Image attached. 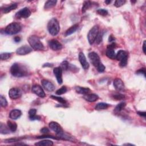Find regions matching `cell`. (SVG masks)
I'll return each mask as SVG.
<instances>
[{"label":"cell","instance_id":"cb8c5ba5","mask_svg":"<svg viewBox=\"0 0 146 146\" xmlns=\"http://www.w3.org/2000/svg\"><path fill=\"white\" fill-rule=\"evenodd\" d=\"M110 106V105L107 104L106 103H103V102H101V103H99L97 104L95 107V109L96 110H98V111H99V110H106L107 108Z\"/></svg>","mask_w":146,"mask_h":146},{"label":"cell","instance_id":"9a60e30c","mask_svg":"<svg viewBox=\"0 0 146 146\" xmlns=\"http://www.w3.org/2000/svg\"><path fill=\"white\" fill-rule=\"evenodd\" d=\"M79 61L80 62L82 67L84 70H87L89 68V63L86 60V58L84 55V53L80 52L79 54Z\"/></svg>","mask_w":146,"mask_h":146},{"label":"cell","instance_id":"1f68e13d","mask_svg":"<svg viewBox=\"0 0 146 146\" xmlns=\"http://www.w3.org/2000/svg\"><path fill=\"white\" fill-rule=\"evenodd\" d=\"M11 56H12L11 53H3L0 54V58H1V60L2 61L7 60H8L9 58H11Z\"/></svg>","mask_w":146,"mask_h":146},{"label":"cell","instance_id":"f1b7e54d","mask_svg":"<svg viewBox=\"0 0 146 146\" xmlns=\"http://www.w3.org/2000/svg\"><path fill=\"white\" fill-rule=\"evenodd\" d=\"M126 106V103L125 102H121L119 104H118L117 106L115 107L114 111L116 112H119L124 109V107Z\"/></svg>","mask_w":146,"mask_h":146},{"label":"cell","instance_id":"52a82bcc","mask_svg":"<svg viewBox=\"0 0 146 146\" xmlns=\"http://www.w3.org/2000/svg\"><path fill=\"white\" fill-rule=\"evenodd\" d=\"M99 28L98 25H95L92 27L89 31L87 35V39L90 45H93L95 41L97 35L99 33Z\"/></svg>","mask_w":146,"mask_h":146},{"label":"cell","instance_id":"d4e9b609","mask_svg":"<svg viewBox=\"0 0 146 146\" xmlns=\"http://www.w3.org/2000/svg\"><path fill=\"white\" fill-rule=\"evenodd\" d=\"M106 54L107 57L110 59H111V60H115V59H116V54H115L114 49L107 48Z\"/></svg>","mask_w":146,"mask_h":146},{"label":"cell","instance_id":"db71d44e","mask_svg":"<svg viewBox=\"0 0 146 146\" xmlns=\"http://www.w3.org/2000/svg\"><path fill=\"white\" fill-rule=\"evenodd\" d=\"M124 145H134V144H129V143H128V144H124Z\"/></svg>","mask_w":146,"mask_h":146},{"label":"cell","instance_id":"603a6c76","mask_svg":"<svg viewBox=\"0 0 146 146\" xmlns=\"http://www.w3.org/2000/svg\"><path fill=\"white\" fill-rule=\"evenodd\" d=\"M17 6L18 5L17 3L12 4L10 6L5 7V8H4V9H2V11H3L4 13H8L13 11V10L16 9L17 8Z\"/></svg>","mask_w":146,"mask_h":146},{"label":"cell","instance_id":"44dd1931","mask_svg":"<svg viewBox=\"0 0 146 146\" xmlns=\"http://www.w3.org/2000/svg\"><path fill=\"white\" fill-rule=\"evenodd\" d=\"M78 26H79L78 24H75V25H74L73 26L70 27V28H69V29H68L66 31L65 33V36L67 37V36H69V35H70L71 34H73V33H75L76 30H77Z\"/></svg>","mask_w":146,"mask_h":146},{"label":"cell","instance_id":"83f0119b","mask_svg":"<svg viewBox=\"0 0 146 146\" xmlns=\"http://www.w3.org/2000/svg\"><path fill=\"white\" fill-rule=\"evenodd\" d=\"M10 132V130L8 127H6V125H5L4 124L1 123L0 124V132L2 134H9Z\"/></svg>","mask_w":146,"mask_h":146},{"label":"cell","instance_id":"30bf717a","mask_svg":"<svg viewBox=\"0 0 146 146\" xmlns=\"http://www.w3.org/2000/svg\"><path fill=\"white\" fill-rule=\"evenodd\" d=\"M48 45L51 49L54 51L60 50L63 47L62 45L58 41L55 39L49 41L48 42Z\"/></svg>","mask_w":146,"mask_h":146},{"label":"cell","instance_id":"8992f818","mask_svg":"<svg viewBox=\"0 0 146 146\" xmlns=\"http://www.w3.org/2000/svg\"><path fill=\"white\" fill-rule=\"evenodd\" d=\"M128 57L129 54L128 52L124 50H120L116 54V60L120 61L119 65L120 67H125L127 65L128 62Z\"/></svg>","mask_w":146,"mask_h":146},{"label":"cell","instance_id":"d6a6232c","mask_svg":"<svg viewBox=\"0 0 146 146\" xmlns=\"http://www.w3.org/2000/svg\"><path fill=\"white\" fill-rule=\"evenodd\" d=\"M67 91V89L66 86H62V87L58 89V90L56 91V94L58 95H61L63 94H65Z\"/></svg>","mask_w":146,"mask_h":146},{"label":"cell","instance_id":"7c38bea8","mask_svg":"<svg viewBox=\"0 0 146 146\" xmlns=\"http://www.w3.org/2000/svg\"><path fill=\"white\" fill-rule=\"evenodd\" d=\"M32 52V48L29 47V46L24 45L17 48L16 53L19 55H25Z\"/></svg>","mask_w":146,"mask_h":146},{"label":"cell","instance_id":"bcb514c9","mask_svg":"<svg viewBox=\"0 0 146 146\" xmlns=\"http://www.w3.org/2000/svg\"><path fill=\"white\" fill-rule=\"evenodd\" d=\"M116 47V43H112L110 45L107 46V48H111V49H114V48Z\"/></svg>","mask_w":146,"mask_h":146},{"label":"cell","instance_id":"7402d4cb","mask_svg":"<svg viewBox=\"0 0 146 146\" xmlns=\"http://www.w3.org/2000/svg\"><path fill=\"white\" fill-rule=\"evenodd\" d=\"M37 146H52L53 145V142L50 140H43L35 143Z\"/></svg>","mask_w":146,"mask_h":146},{"label":"cell","instance_id":"7dc6e473","mask_svg":"<svg viewBox=\"0 0 146 146\" xmlns=\"http://www.w3.org/2000/svg\"><path fill=\"white\" fill-rule=\"evenodd\" d=\"M115 40V37H114V35L111 34V35H110L109 37V42H113Z\"/></svg>","mask_w":146,"mask_h":146},{"label":"cell","instance_id":"2e32d148","mask_svg":"<svg viewBox=\"0 0 146 146\" xmlns=\"http://www.w3.org/2000/svg\"><path fill=\"white\" fill-rule=\"evenodd\" d=\"M42 86L44 87V89L49 92H52L55 90V86L51 82L48 81L46 79H43L41 81Z\"/></svg>","mask_w":146,"mask_h":146},{"label":"cell","instance_id":"9c48e42d","mask_svg":"<svg viewBox=\"0 0 146 146\" xmlns=\"http://www.w3.org/2000/svg\"><path fill=\"white\" fill-rule=\"evenodd\" d=\"M9 95L12 99H18L22 95V91L18 88H12L9 91Z\"/></svg>","mask_w":146,"mask_h":146},{"label":"cell","instance_id":"4dcf8cb0","mask_svg":"<svg viewBox=\"0 0 146 146\" xmlns=\"http://www.w3.org/2000/svg\"><path fill=\"white\" fill-rule=\"evenodd\" d=\"M50 97L52 99L55 100V101H57L58 102H60V103L65 104L66 103V101H65V100L63 98H62V97H61V96H55V95H51Z\"/></svg>","mask_w":146,"mask_h":146},{"label":"cell","instance_id":"7bdbcfd3","mask_svg":"<svg viewBox=\"0 0 146 146\" xmlns=\"http://www.w3.org/2000/svg\"><path fill=\"white\" fill-rule=\"evenodd\" d=\"M53 138V139H59L58 138H55V137H52V136H50V135H42V136H41V137H38L37 138L38 139H42V138Z\"/></svg>","mask_w":146,"mask_h":146},{"label":"cell","instance_id":"8d00e7d4","mask_svg":"<svg viewBox=\"0 0 146 146\" xmlns=\"http://www.w3.org/2000/svg\"><path fill=\"white\" fill-rule=\"evenodd\" d=\"M125 2L126 1H125V0H117V1L115 2L114 5L116 7H121L125 3Z\"/></svg>","mask_w":146,"mask_h":146},{"label":"cell","instance_id":"f907efd6","mask_svg":"<svg viewBox=\"0 0 146 146\" xmlns=\"http://www.w3.org/2000/svg\"><path fill=\"white\" fill-rule=\"evenodd\" d=\"M143 52L144 53V54H145V41H144L143 44Z\"/></svg>","mask_w":146,"mask_h":146},{"label":"cell","instance_id":"4316f807","mask_svg":"<svg viewBox=\"0 0 146 146\" xmlns=\"http://www.w3.org/2000/svg\"><path fill=\"white\" fill-rule=\"evenodd\" d=\"M7 127H9L10 131L12 132H15L17 129V124L16 123L13 122L12 121H7Z\"/></svg>","mask_w":146,"mask_h":146},{"label":"cell","instance_id":"ab89813d","mask_svg":"<svg viewBox=\"0 0 146 146\" xmlns=\"http://www.w3.org/2000/svg\"><path fill=\"white\" fill-rule=\"evenodd\" d=\"M124 95L120 94H116L113 95V98L116 100H122L124 98Z\"/></svg>","mask_w":146,"mask_h":146},{"label":"cell","instance_id":"e575fe53","mask_svg":"<svg viewBox=\"0 0 146 146\" xmlns=\"http://www.w3.org/2000/svg\"><path fill=\"white\" fill-rule=\"evenodd\" d=\"M103 40V33L102 32H99V33L98 35H97V37L95 40V42L97 44H99L101 43Z\"/></svg>","mask_w":146,"mask_h":146},{"label":"cell","instance_id":"ba28073f","mask_svg":"<svg viewBox=\"0 0 146 146\" xmlns=\"http://www.w3.org/2000/svg\"><path fill=\"white\" fill-rule=\"evenodd\" d=\"M31 15V12L27 7H24L20 10L16 14V18L17 19H21V18H27L29 17Z\"/></svg>","mask_w":146,"mask_h":146},{"label":"cell","instance_id":"484cf974","mask_svg":"<svg viewBox=\"0 0 146 146\" xmlns=\"http://www.w3.org/2000/svg\"><path fill=\"white\" fill-rule=\"evenodd\" d=\"M57 1H55V0H50V1H47L46 2L44 6V9H50L51 8H52L54 6H55L56 4H57Z\"/></svg>","mask_w":146,"mask_h":146},{"label":"cell","instance_id":"5b68a950","mask_svg":"<svg viewBox=\"0 0 146 146\" xmlns=\"http://www.w3.org/2000/svg\"><path fill=\"white\" fill-rule=\"evenodd\" d=\"M22 27L17 22H12L7 25L5 30V32L7 35H14L21 32Z\"/></svg>","mask_w":146,"mask_h":146},{"label":"cell","instance_id":"4fadbf2b","mask_svg":"<svg viewBox=\"0 0 146 146\" xmlns=\"http://www.w3.org/2000/svg\"><path fill=\"white\" fill-rule=\"evenodd\" d=\"M32 92L37 96L41 97V98H44L46 96V94L43 91V89L40 85L35 84L32 88Z\"/></svg>","mask_w":146,"mask_h":146},{"label":"cell","instance_id":"60d3db41","mask_svg":"<svg viewBox=\"0 0 146 146\" xmlns=\"http://www.w3.org/2000/svg\"><path fill=\"white\" fill-rule=\"evenodd\" d=\"M78 68H77L75 66L73 65H71V64H69V69L68 70H70L71 71H72L73 72L75 73L78 70Z\"/></svg>","mask_w":146,"mask_h":146},{"label":"cell","instance_id":"11a10c76","mask_svg":"<svg viewBox=\"0 0 146 146\" xmlns=\"http://www.w3.org/2000/svg\"><path fill=\"white\" fill-rule=\"evenodd\" d=\"M132 2V3H135V2H136V1H131Z\"/></svg>","mask_w":146,"mask_h":146},{"label":"cell","instance_id":"5bb4252c","mask_svg":"<svg viewBox=\"0 0 146 146\" xmlns=\"http://www.w3.org/2000/svg\"><path fill=\"white\" fill-rule=\"evenodd\" d=\"M62 69L61 67H57L53 69V73L54 74L58 84H61L63 83L62 79Z\"/></svg>","mask_w":146,"mask_h":146},{"label":"cell","instance_id":"f5cc1de1","mask_svg":"<svg viewBox=\"0 0 146 146\" xmlns=\"http://www.w3.org/2000/svg\"><path fill=\"white\" fill-rule=\"evenodd\" d=\"M111 1H105V3H106V4H107V5H109V4L111 3Z\"/></svg>","mask_w":146,"mask_h":146},{"label":"cell","instance_id":"8fae6325","mask_svg":"<svg viewBox=\"0 0 146 146\" xmlns=\"http://www.w3.org/2000/svg\"><path fill=\"white\" fill-rule=\"evenodd\" d=\"M48 125H49L50 129L52 131H53L54 132H55L57 135L63 132L62 127H61V125L58 123L57 122H51Z\"/></svg>","mask_w":146,"mask_h":146},{"label":"cell","instance_id":"6da1fadb","mask_svg":"<svg viewBox=\"0 0 146 146\" xmlns=\"http://www.w3.org/2000/svg\"><path fill=\"white\" fill-rule=\"evenodd\" d=\"M10 71L13 76L17 78L24 77L28 74L27 69L24 65L17 63H15L12 66Z\"/></svg>","mask_w":146,"mask_h":146},{"label":"cell","instance_id":"f6af8a7d","mask_svg":"<svg viewBox=\"0 0 146 146\" xmlns=\"http://www.w3.org/2000/svg\"><path fill=\"white\" fill-rule=\"evenodd\" d=\"M29 119L31 120H41V117L40 116H38V115H35L34 116L30 118Z\"/></svg>","mask_w":146,"mask_h":146},{"label":"cell","instance_id":"7a4b0ae2","mask_svg":"<svg viewBox=\"0 0 146 146\" xmlns=\"http://www.w3.org/2000/svg\"><path fill=\"white\" fill-rule=\"evenodd\" d=\"M89 58L91 63L99 73H103L105 70V66L101 62L99 55L95 52H91L89 54Z\"/></svg>","mask_w":146,"mask_h":146},{"label":"cell","instance_id":"816d5d0a","mask_svg":"<svg viewBox=\"0 0 146 146\" xmlns=\"http://www.w3.org/2000/svg\"><path fill=\"white\" fill-rule=\"evenodd\" d=\"M47 66H49V67H52L53 65H51L50 63H45L43 65V67H47Z\"/></svg>","mask_w":146,"mask_h":146},{"label":"cell","instance_id":"ac0fdd59","mask_svg":"<svg viewBox=\"0 0 146 146\" xmlns=\"http://www.w3.org/2000/svg\"><path fill=\"white\" fill-rule=\"evenodd\" d=\"M22 115L21 110L18 109H14L12 110L9 114V117L13 120H16L20 118Z\"/></svg>","mask_w":146,"mask_h":146},{"label":"cell","instance_id":"f35d334b","mask_svg":"<svg viewBox=\"0 0 146 146\" xmlns=\"http://www.w3.org/2000/svg\"><path fill=\"white\" fill-rule=\"evenodd\" d=\"M36 113H37V110L36 109H30L29 111V118H30L34 116L35 115H36Z\"/></svg>","mask_w":146,"mask_h":146},{"label":"cell","instance_id":"3957f363","mask_svg":"<svg viewBox=\"0 0 146 146\" xmlns=\"http://www.w3.org/2000/svg\"><path fill=\"white\" fill-rule=\"evenodd\" d=\"M28 42L33 50L35 51L44 50V45L41 41L40 38L36 35H32L29 37L28 38Z\"/></svg>","mask_w":146,"mask_h":146},{"label":"cell","instance_id":"d6986e66","mask_svg":"<svg viewBox=\"0 0 146 146\" xmlns=\"http://www.w3.org/2000/svg\"><path fill=\"white\" fill-rule=\"evenodd\" d=\"M83 99L89 102H94L99 99V96L95 94H87L84 95Z\"/></svg>","mask_w":146,"mask_h":146},{"label":"cell","instance_id":"d590c367","mask_svg":"<svg viewBox=\"0 0 146 146\" xmlns=\"http://www.w3.org/2000/svg\"><path fill=\"white\" fill-rule=\"evenodd\" d=\"M96 13L99 15H101L102 16H106L108 14V11L104 9H100L97 10Z\"/></svg>","mask_w":146,"mask_h":146},{"label":"cell","instance_id":"f546056e","mask_svg":"<svg viewBox=\"0 0 146 146\" xmlns=\"http://www.w3.org/2000/svg\"><path fill=\"white\" fill-rule=\"evenodd\" d=\"M92 6V2L90 1H84L83 4V7L82 8V13H84L87 10H88L90 7H91Z\"/></svg>","mask_w":146,"mask_h":146},{"label":"cell","instance_id":"c3c4849f","mask_svg":"<svg viewBox=\"0 0 146 146\" xmlns=\"http://www.w3.org/2000/svg\"><path fill=\"white\" fill-rule=\"evenodd\" d=\"M21 38H20V37H18V36H16V37H15L14 38V42H16V43L20 42V41H21Z\"/></svg>","mask_w":146,"mask_h":146},{"label":"cell","instance_id":"277c9868","mask_svg":"<svg viewBox=\"0 0 146 146\" xmlns=\"http://www.w3.org/2000/svg\"><path fill=\"white\" fill-rule=\"evenodd\" d=\"M47 29L51 35L53 36L57 35L60 30V24H59L58 20L54 18L51 19L48 22Z\"/></svg>","mask_w":146,"mask_h":146},{"label":"cell","instance_id":"e0dca14e","mask_svg":"<svg viewBox=\"0 0 146 146\" xmlns=\"http://www.w3.org/2000/svg\"><path fill=\"white\" fill-rule=\"evenodd\" d=\"M114 86L118 91H123L124 89L123 82L119 78H116L114 81Z\"/></svg>","mask_w":146,"mask_h":146},{"label":"cell","instance_id":"74e56055","mask_svg":"<svg viewBox=\"0 0 146 146\" xmlns=\"http://www.w3.org/2000/svg\"><path fill=\"white\" fill-rule=\"evenodd\" d=\"M69 63L67 61H63V62L61 63V67L62 69V70H67L68 69H69Z\"/></svg>","mask_w":146,"mask_h":146},{"label":"cell","instance_id":"681fc988","mask_svg":"<svg viewBox=\"0 0 146 146\" xmlns=\"http://www.w3.org/2000/svg\"><path fill=\"white\" fill-rule=\"evenodd\" d=\"M138 114L140 115V116H143V117H144L145 118V115H146V113H145V112H142V111H138Z\"/></svg>","mask_w":146,"mask_h":146},{"label":"cell","instance_id":"ffe728a7","mask_svg":"<svg viewBox=\"0 0 146 146\" xmlns=\"http://www.w3.org/2000/svg\"><path fill=\"white\" fill-rule=\"evenodd\" d=\"M75 90L77 93L80 94H83V95L87 94L91 91L90 89L89 88L82 87H80V86L75 87Z\"/></svg>","mask_w":146,"mask_h":146},{"label":"cell","instance_id":"b9f144b4","mask_svg":"<svg viewBox=\"0 0 146 146\" xmlns=\"http://www.w3.org/2000/svg\"><path fill=\"white\" fill-rule=\"evenodd\" d=\"M137 74H143V75L145 76V68H142L139 69V70H138L137 72H136Z\"/></svg>","mask_w":146,"mask_h":146},{"label":"cell","instance_id":"ee69618b","mask_svg":"<svg viewBox=\"0 0 146 146\" xmlns=\"http://www.w3.org/2000/svg\"><path fill=\"white\" fill-rule=\"evenodd\" d=\"M40 132L41 133H42V134H46L48 132H49V129H48L47 127H43L40 130Z\"/></svg>","mask_w":146,"mask_h":146},{"label":"cell","instance_id":"836d02e7","mask_svg":"<svg viewBox=\"0 0 146 146\" xmlns=\"http://www.w3.org/2000/svg\"><path fill=\"white\" fill-rule=\"evenodd\" d=\"M0 103H1V106L2 107H6L7 106V102L6 101V99L3 95H2L0 96Z\"/></svg>","mask_w":146,"mask_h":146}]
</instances>
